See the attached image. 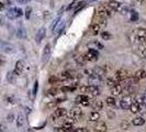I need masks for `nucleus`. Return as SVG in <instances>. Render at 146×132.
<instances>
[{
    "instance_id": "f257e3e1",
    "label": "nucleus",
    "mask_w": 146,
    "mask_h": 132,
    "mask_svg": "<svg viewBox=\"0 0 146 132\" xmlns=\"http://www.w3.org/2000/svg\"><path fill=\"white\" fill-rule=\"evenodd\" d=\"M80 93L82 94H90L92 96H97L99 95V88L95 86V85H89V86H82V87L79 88Z\"/></svg>"
},
{
    "instance_id": "f03ea898",
    "label": "nucleus",
    "mask_w": 146,
    "mask_h": 132,
    "mask_svg": "<svg viewBox=\"0 0 146 132\" xmlns=\"http://www.w3.org/2000/svg\"><path fill=\"white\" fill-rule=\"evenodd\" d=\"M136 40L139 44H145L146 43V29L144 28H139V29L135 30L134 32Z\"/></svg>"
},
{
    "instance_id": "7ed1b4c3",
    "label": "nucleus",
    "mask_w": 146,
    "mask_h": 132,
    "mask_svg": "<svg viewBox=\"0 0 146 132\" xmlns=\"http://www.w3.org/2000/svg\"><path fill=\"white\" fill-rule=\"evenodd\" d=\"M133 98H132L131 95H125L122 99H121V101H120V107L122 108V109H130V107L132 106V103H133Z\"/></svg>"
},
{
    "instance_id": "20e7f679",
    "label": "nucleus",
    "mask_w": 146,
    "mask_h": 132,
    "mask_svg": "<svg viewBox=\"0 0 146 132\" xmlns=\"http://www.w3.org/2000/svg\"><path fill=\"white\" fill-rule=\"evenodd\" d=\"M110 8V7H109ZM109 8L107 7H101L99 9V11H98V19H100V20H104V21H107V19L111 17V10H110Z\"/></svg>"
},
{
    "instance_id": "39448f33",
    "label": "nucleus",
    "mask_w": 146,
    "mask_h": 132,
    "mask_svg": "<svg viewBox=\"0 0 146 132\" xmlns=\"http://www.w3.org/2000/svg\"><path fill=\"white\" fill-rule=\"evenodd\" d=\"M84 56L87 59V62H95L99 57V52L95 49H90L86 54H84Z\"/></svg>"
},
{
    "instance_id": "423d86ee",
    "label": "nucleus",
    "mask_w": 146,
    "mask_h": 132,
    "mask_svg": "<svg viewBox=\"0 0 146 132\" xmlns=\"http://www.w3.org/2000/svg\"><path fill=\"white\" fill-rule=\"evenodd\" d=\"M115 77H117L119 81L121 83L122 81H125V79H127V78H130L131 77V73L127 71V69H123V68H121V69H117V73H115Z\"/></svg>"
},
{
    "instance_id": "0eeeda50",
    "label": "nucleus",
    "mask_w": 146,
    "mask_h": 132,
    "mask_svg": "<svg viewBox=\"0 0 146 132\" xmlns=\"http://www.w3.org/2000/svg\"><path fill=\"white\" fill-rule=\"evenodd\" d=\"M50 57H51V45L46 44L43 50V53H42V63L44 65L47 64V62L50 61Z\"/></svg>"
},
{
    "instance_id": "6e6552de",
    "label": "nucleus",
    "mask_w": 146,
    "mask_h": 132,
    "mask_svg": "<svg viewBox=\"0 0 146 132\" xmlns=\"http://www.w3.org/2000/svg\"><path fill=\"white\" fill-rule=\"evenodd\" d=\"M24 69H25V64H24V62L23 61H18L17 63H15V69H13V73L17 75V76H21L23 72H24Z\"/></svg>"
},
{
    "instance_id": "1a4fd4ad",
    "label": "nucleus",
    "mask_w": 146,
    "mask_h": 132,
    "mask_svg": "<svg viewBox=\"0 0 146 132\" xmlns=\"http://www.w3.org/2000/svg\"><path fill=\"white\" fill-rule=\"evenodd\" d=\"M66 116H67V109H65V108H58V109H56L53 112L52 119L53 120H57V119H60V118L66 117Z\"/></svg>"
},
{
    "instance_id": "9d476101",
    "label": "nucleus",
    "mask_w": 146,
    "mask_h": 132,
    "mask_svg": "<svg viewBox=\"0 0 146 132\" xmlns=\"http://www.w3.org/2000/svg\"><path fill=\"white\" fill-rule=\"evenodd\" d=\"M88 81L91 84V85H95V86H98V85H102V77H100V76H98V75H91V76H89L88 77Z\"/></svg>"
},
{
    "instance_id": "9b49d317",
    "label": "nucleus",
    "mask_w": 146,
    "mask_h": 132,
    "mask_svg": "<svg viewBox=\"0 0 146 132\" xmlns=\"http://www.w3.org/2000/svg\"><path fill=\"white\" fill-rule=\"evenodd\" d=\"M100 30H101V24L99 22H94L90 25V30L89 31H90V34L91 35H97V34H99Z\"/></svg>"
},
{
    "instance_id": "f8f14e48",
    "label": "nucleus",
    "mask_w": 146,
    "mask_h": 132,
    "mask_svg": "<svg viewBox=\"0 0 146 132\" xmlns=\"http://www.w3.org/2000/svg\"><path fill=\"white\" fill-rule=\"evenodd\" d=\"M1 50L5 52V53H12V52L15 51V49H13V45L10 43H8V42H5V41H1Z\"/></svg>"
},
{
    "instance_id": "ddd939ff",
    "label": "nucleus",
    "mask_w": 146,
    "mask_h": 132,
    "mask_svg": "<svg viewBox=\"0 0 146 132\" xmlns=\"http://www.w3.org/2000/svg\"><path fill=\"white\" fill-rule=\"evenodd\" d=\"M45 34H46V29L44 27L40 28L38 31L36 32V34H35V40H36L37 43H41L42 42V40L45 37Z\"/></svg>"
},
{
    "instance_id": "4468645a",
    "label": "nucleus",
    "mask_w": 146,
    "mask_h": 132,
    "mask_svg": "<svg viewBox=\"0 0 146 132\" xmlns=\"http://www.w3.org/2000/svg\"><path fill=\"white\" fill-rule=\"evenodd\" d=\"M82 116V110L80 108H74L69 111V117L74 118V119H79V118Z\"/></svg>"
},
{
    "instance_id": "2eb2a0df",
    "label": "nucleus",
    "mask_w": 146,
    "mask_h": 132,
    "mask_svg": "<svg viewBox=\"0 0 146 132\" xmlns=\"http://www.w3.org/2000/svg\"><path fill=\"white\" fill-rule=\"evenodd\" d=\"M122 90H123V86H122L121 84H117V85H114L113 87H111V95L114 96V97L121 95Z\"/></svg>"
},
{
    "instance_id": "dca6fc26",
    "label": "nucleus",
    "mask_w": 146,
    "mask_h": 132,
    "mask_svg": "<svg viewBox=\"0 0 146 132\" xmlns=\"http://www.w3.org/2000/svg\"><path fill=\"white\" fill-rule=\"evenodd\" d=\"M107 129H108V127H107V125H106L104 122H102V121H98L95 125L96 132H106Z\"/></svg>"
},
{
    "instance_id": "f3484780",
    "label": "nucleus",
    "mask_w": 146,
    "mask_h": 132,
    "mask_svg": "<svg viewBox=\"0 0 146 132\" xmlns=\"http://www.w3.org/2000/svg\"><path fill=\"white\" fill-rule=\"evenodd\" d=\"M123 5H121L120 2H117L115 0H110L109 1V7L112 9V10H114V11H120V9L122 8Z\"/></svg>"
},
{
    "instance_id": "a211bd4d",
    "label": "nucleus",
    "mask_w": 146,
    "mask_h": 132,
    "mask_svg": "<svg viewBox=\"0 0 146 132\" xmlns=\"http://www.w3.org/2000/svg\"><path fill=\"white\" fill-rule=\"evenodd\" d=\"M94 72H95L96 75H98V76H100V77H103L106 74H107V71H106V68L102 67V66H97L94 68Z\"/></svg>"
},
{
    "instance_id": "6ab92c4d",
    "label": "nucleus",
    "mask_w": 146,
    "mask_h": 132,
    "mask_svg": "<svg viewBox=\"0 0 146 132\" xmlns=\"http://www.w3.org/2000/svg\"><path fill=\"white\" fill-rule=\"evenodd\" d=\"M99 119H100V113L98 111L90 112V115H89V121H91V122H98Z\"/></svg>"
},
{
    "instance_id": "aec40b11",
    "label": "nucleus",
    "mask_w": 146,
    "mask_h": 132,
    "mask_svg": "<svg viewBox=\"0 0 146 132\" xmlns=\"http://www.w3.org/2000/svg\"><path fill=\"white\" fill-rule=\"evenodd\" d=\"M145 123V119L142 117H137L135 118V119H133L132 120V125H135V127H139V125H143Z\"/></svg>"
},
{
    "instance_id": "412c9836",
    "label": "nucleus",
    "mask_w": 146,
    "mask_h": 132,
    "mask_svg": "<svg viewBox=\"0 0 146 132\" xmlns=\"http://www.w3.org/2000/svg\"><path fill=\"white\" fill-rule=\"evenodd\" d=\"M136 79H139V81H141V79H144V78H146V71L145 69H139V71H137L136 73H135V75H133Z\"/></svg>"
},
{
    "instance_id": "4be33fe9",
    "label": "nucleus",
    "mask_w": 146,
    "mask_h": 132,
    "mask_svg": "<svg viewBox=\"0 0 146 132\" xmlns=\"http://www.w3.org/2000/svg\"><path fill=\"white\" fill-rule=\"evenodd\" d=\"M141 105H142V103H139L133 100V103H132V106L130 107V111H131L132 113H137V112H139V107H141Z\"/></svg>"
},
{
    "instance_id": "5701e85b",
    "label": "nucleus",
    "mask_w": 146,
    "mask_h": 132,
    "mask_svg": "<svg viewBox=\"0 0 146 132\" xmlns=\"http://www.w3.org/2000/svg\"><path fill=\"white\" fill-rule=\"evenodd\" d=\"M17 75L13 73V71L12 72H9L7 74V81L10 83V84H15V81H17Z\"/></svg>"
},
{
    "instance_id": "b1692460",
    "label": "nucleus",
    "mask_w": 146,
    "mask_h": 132,
    "mask_svg": "<svg viewBox=\"0 0 146 132\" xmlns=\"http://www.w3.org/2000/svg\"><path fill=\"white\" fill-rule=\"evenodd\" d=\"M7 17L11 20H15L17 19V15H15V8H9L7 11Z\"/></svg>"
},
{
    "instance_id": "393cba45",
    "label": "nucleus",
    "mask_w": 146,
    "mask_h": 132,
    "mask_svg": "<svg viewBox=\"0 0 146 132\" xmlns=\"http://www.w3.org/2000/svg\"><path fill=\"white\" fill-rule=\"evenodd\" d=\"M60 23V17H57L54 21H53V23H52V33H54V32H56V29H57V27H58V24Z\"/></svg>"
},
{
    "instance_id": "a878e982",
    "label": "nucleus",
    "mask_w": 146,
    "mask_h": 132,
    "mask_svg": "<svg viewBox=\"0 0 146 132\" xmlns=\"http://www.w3.org/2000/svg\"><path fill=\"white\" fill-rule=\"evenodd\" d=\"M75 59H76L77 64H78L79 66H85L86 65V63H87V59H85V56H84V55H79V56H77Z\"/></svg>"
},
{
    "instance_id": "bb28decb",
    "label": "nucleus",
    "mask_w": 146,
    "mask_h": 132,
    "mask_svg": "<svg viewBox=\"0 0 146 132\" xmlns=\"http://www.w3.org/2000/svg\"><path fill=\"white\" fill-rule=\"evenodd\" d=\"M24 122H25L24 117L22 115H18V117H17V127L18 128H21V127H23Z\"/></svg>"
},
{
    "instance_id": "cd10ccee",
    "label": "nucleus",
    "mask_w": 146,
    "mask_h": 132,
    "mask_svg": "<svg viewBox=\"0 0 146 132\" xmlns=\"http://www.w3.org/2000/svg\"><path fill=\"white\" fill-rule=\"evenodd\" d=\"M87 100H90L89 99V97L87 95H85V94H82V95H79L76 97V101L78 103H81L82 101H87Z\"/></svg>"
},
{
    "instance_id": "c85d7f7f",
    "label": "nucleus",
    "mask_w": 146,
    "mask_h": 132,
    "mask_svg": "<svg viewBox=\"0 0 146 132\" xmlns=\"http://www.w3.org/2000/svg\"><path fill=\"white\" fill-rule=\"evenodd\" d=\"M94 110H96V111H98V110H101L103 108V101L102 100H98V101H96L95 103H94Z\"/></svg>"
},
{
    "instance_id": "c756f323",
    "label": "nucleus",
    "mask_w": 146,
    "mask_h": 132,
    "mask_svg": "<svg viewBox=\"0 0 146 132\" xmlns=\"http://www.w3.org/2000/svg\"><path fill=\"white\" fill-rule=\"evenodd\" d=\"M85 7H86V1H80V2L77 5V7L75 8V15L78 13V12H79L80 10H82Z\"/></svg>"
},
{
    "instance_id": "7c9ffc66",
    "label": "nucleus",
    "mask_w": 146,
    "mask_h": 132,
    "mask_svg": "<svg viewBox=\"0 0 146 132\" xmlns=\"http://www.w3.org/2000/svg\"><path fill=\"white\" fill-rule=\"evenodd\" d=\"M101 37H102L103 40H107V41H110V40H112V34L109 33V32H107V31H104L101 33Z\"/></svg>"
},
{
    "instance_id": "2f4dec72",
    "label": "nucleus",
    "mask_w": 146,
    "mask_h": 132,
    "mask_svg": "<svg viewBox=\"0 0 146 132\" xmlns=\"http://www.w3.org/2000/svg\"><path fill=\"white\" fill-rule=\"evenodd\" d=\"M17 34H18V37H20V39H24V37H27V32H25V30L23 29V28H20V29H18V32H17Z\"/></svg>"
},
{
    "instance_id": "473e14b6",
    "label": "nucleus",
    "mask_w": 146,
    "mask_h": 132,
    "mask_svg": "<svg viewBox=\"0 0 146 132\" xmlns=\"http://www.w3.org/2000/svg\"><path fill=\"white\" fill-rule=\"evenodd\" d=\"M106 103L110 105V106H114L115 103H117V100H115V98H114V96L113 97H107L106 98Z\"/></svg>"
},
{
    "instance_id": "72a5a7b5",
    "label": "nucleus",
    "mask_w": 146,
    "mask_h": 132,
    "mask_svg": "<svg viewBox=\"0 0 146 132\" xmlns=\"http://www.w3.org/2000/svg\"><path fill=\"white\" fill-rule=\"evenodd\" d=\"M74 90H76L75 86H63L60 88V91H63V93H65V91H74Z\"/></svg>"
},
{
    "instance_id": "f704fd0d",
    "label": "nucleus",
    "mask_w": 146,
    "mask_h": 132,
    "mask_svg": "<svg viewBox=\"0 0 146 132\" xmlns=\"http://www.w3.org/2000/svg\"><path fill=\"white\" fill-rule=\"evenodd\" d=\"M139 20V13L135 11V10H132L131 12V21L132 22H135Z\"/></svg>"
},
{
    "instance_id": "c9c22d12",
    "label": "nucleus",
    "mask_w": 146,
    "mask_h": 132,
    "mask_svg": "<svg viewBox=\"0 0 146 132\" xmlns=\"http://www.w3.org/2000/svg\"><path fill=\"white\" fill-rule=\"evenodd\" d=\"M78 3H79V1H78V0H74L73 2H72L69 6H68L67 10H73V9H75V8L77 7V5H78Z\"/></svg>"
},
{
    "instance_id": "e433bc0d",
    "label": "nucleus",
    "mask_w": 146,
    "mask_h": 132,
    "mask_svg": "<svg viewBox=\"0 0 146 132\" xmlns=\"http://www.w3.org/2000/svg\"><path fill=\"white\" fill-rule=\"evenodd\" d=\"M50 83L51 84H55V83H58V81H60V78H59V76H52V77H50Z\"/></svg>"
},
{
    "instance_id": "4c0bfd02",
    "label": "nucleus",
    "mask_w": 146,
    "mask_h": 132,
    "mask_svg": "<svg viewBox=\"0 0 146 132\" xmlns=\"http://www.w3.org/2000/svg\"><path fill=\"white\" fill-rule=\"evenodd\" d=\"M6 101H7L8 103L15 105V97H12V96H7V97H6Z\"/></svg>"
},
{
    "instance_id": "58836bf2",
    "label": "nucleus",
    "mask_w": 146,
    "mask_h": 132,
    "mask_svg": "<svg viewBox=\"0 0 146 132\" xmlns=\"http://www.w3.org/2000/svg\"><path fill=\"white\" fill-rule=\"evenodd\" d=\"M92 45H94L95 47H97V49H99V50H103V49H104V46H103L102 44L100 43V42H97V41L92 42Z\"/></svg>"
},
{
    "instance_id": "ea45409f",
    "label": "nucleus",
    "mask_w": 146,
    "mask_h": 132,
    "mask_svg": "<svg viewBox=\"0 0 146 132\" xmlns=\"http://www.w3.org/2000/svg\"><path fill=\"white\" fill-rule=\"evenodd\" d=\"M130 125H131V122L123 121V122L121 123V128H122V129H129V128H130Z\"/></svg>"
},
{
    "instance_id": "a19ab883",
    "label": "nucleus",
    "mask_w": 146,
    "mask_h": 132,
    "mask_svg": "<svg viewBox=\"0 0 146 132\" xmlns=\"http://www.w3.org/2000/svg\"><path fill=\"white\" fill-rule=\"evenodd\" d=\"M37 88H38V83L37 81H35V84H34V86H33V96L35 97L36 96V94H37Z\"/></svg>"
},
{
    "instance_id": "79ce46f5",
    "label": "nucleus",
    "mask_w": 146,
    "mask_h": 132,
    "mask_svg": "<svg viewBox=\"0 0 146 132\" xmlns=\"http://www.w3.org/2000/svg\"><path fill=\"white\" fill-rule=\"evenodd\" d=\"M47 93H48L50 96H56L57 95V89H56V88H53V89H50Z\"/></svg>"
},
{
    "instance_id": "37998d69",
    "label": "nucleus",
    "mask_w": 146,
    "mask_h": 132,
    "mask_svg": "<svg viewBox=\"0 0 146 132\" xmlns=\"http://www.w3.org/2000/svg\"><path fill=\"white\" fill-rule=\"evenodd\" d=\"M6 119H7V121H8V122L10 123V122H12V121L15 120V116H13L12 113H9V115H8V116H7V118H6Z\"/></svg>"
},
{
    "instance_id": "c03bdc74",
    "label": "nucleus",
    "mask_w": 146,
    "mask_h": 132,
    "mask_svg": "<svg viewBox=\"0 0 146 132\" xmlns=\"http://www.w3.org/2000/svg\"><path fill=\"white\" fill-rule=\"evenodd\" d=\"M31 12H32V9H31L30 7H28L27 8V10H25V18H27V19H30Z\"/></svg>"
},
{
    "instance_id": "a18cd8bd",
    "label": "nucleus",
    "mask_w": 146,
    "mask_h": 132,
    "mask_svg": "<svg viewBox=\"0 0 146 132\" xmlns=\"http://www.w3.org/2000/svg\"><path fill=\"white\" fill-rule=\"evenodd\" d=\"M120 13H122V15H125L126 12H127V8L126 7H124V6H122V8L120 9V11H119Z\"/></svg>"
},
{
    "instance_id": "49530a36",
    "label": "nucleus",
    "mask_w": 146,
    "mask_h": 132,
    "mask_svg": "<svg viewBox=\"0 0 146 132\" xmlns=\"http://www.w3.org/2000/svg\"><path fill=\"white\" fill-rule=\"evenodd\" d=\"M76 132H87V129L86 128H79V129H75Z\"/></svg>"
},
{
    "instance_id": "de8ad7c7",
    "label": "nucleus",
    "mask_w": 146,
    "mask_h": 132,
    "mask_svg": "<svg viewBox=\"0 0 146 132\" xmlns=\"http://www.w3.org/2000/svg\"><path fill=\"white\" fill-rule=\"evenodd\" d=\"M19 3H29L31 0H17Z\"/></svg>"
},
{
    "instance_id": "09e8293b",
    "label": "nucleus",
    "mask_w": 146,
    "mask_h": 132,
    "mask_svg": "<svg viewBox=\"0 0 146 132\" xmlns=\"http://www.w3.org/2000/svg\"><path fill=\"white\" fill-rule=\"evenodd\" d=\"M3 3L7 6H11V1L10 0H3Z\"/></svg>"
},
{
    "instance_id": "8fccbe9b",
    "label": "nucleus",
    "mask_w": 146,
    "mask_h": 132,
    "mask_svg": "<svg viewBox=\"0 0 146 132\" xmlns=\"http://www.w3.org/2000/svg\"><path fill=\"white\" fill-rule=\"evenodd\" d=\"M142 56L146 59V47L145 49H143V51H142Z\"/></svg>"
},
{
    "instance_id": "3c124183",
    "label": "nucleus",
    "mask_w": 146,
    "mask_h": 132,
    "mask_svg": "<svg viewBox=\"0 0 146 132\" xmlns=\"http://www.w3.org/2000/svg\"><path fill=\"white\" fill-rule=\"evenodd\" d=\"M142 97H143V100H144V103H146V93H144V94L142 95Z\"/></svg>"
},
{
    "instance_id": "603ef678",
    "label": "nucleus",
    "mask_w": 146,
    "mask_h": 132,
    "mask_svg": "<svg viewBox=\"0 0 146 132\" xmlns=\"http://www.w3.org/2000/svg\"><path fill=\"white\" fill-rule=\"evenodd\" d=\"M87 1H88V3H89V2H95L96 0H87Z\"/></svg>"
},
{
    "instance_id": "864d4df0",
    "label": "nucleus",
    "mask_w": 146,
    "mask_h": 132,
    "mask_svg": "<svg viewBox=\"0 0 146 132\" xmlns=\"http://www.w3.org/2000/svg\"><path fill=\"white\" fill-rule=\"evenodd\" d=\"M74 132H76V131H74Z\"/></svg>"
}]
</instances>
